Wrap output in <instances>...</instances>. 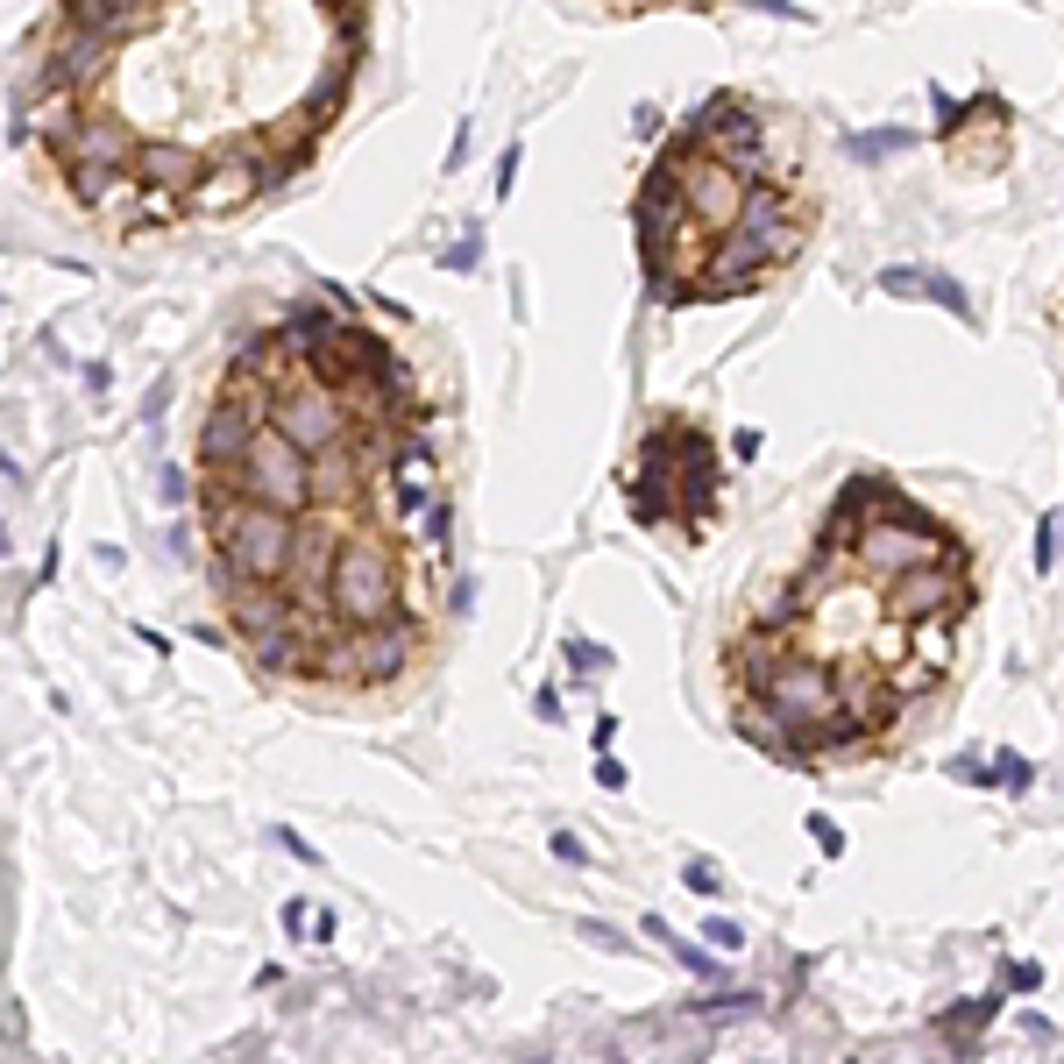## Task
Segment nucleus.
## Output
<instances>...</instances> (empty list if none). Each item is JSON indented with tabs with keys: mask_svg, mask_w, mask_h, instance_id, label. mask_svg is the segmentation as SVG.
<instances>
[{
	"mask_svg": "<svg viewBox=\"0 0 1064 1064\" xmlns=\"http://www.w3.org/2000/svg\"><path fill=\"white\" fill-rule=\"evenodd\" d=\"M809 837H816V845H823V851H845V837H837V831H831V823H823V816H816V823H809Z\"/></svg>",
	"mask_w": 1064,
	"mask_h": 1064,
	"instance_id": "ddd939ff",
	"label": "nucleus"
},
{
	"mask_svg": "<svg viewBox=\"0 0 1064 1064\" xmlns=\"http://www.w3.org/2000/svg\"><path fill=\"white\" fill-rule=\"evenodd\" d=\"M553 859H568V866H582V859H590V851H582V837H568V831H561V837H553Z\"/></svg>",
	"mask_w": 1064,
	"mask_h": 1064,
	"instance_id": "f8f14e48",
	"label": "nucleus"
},
{
	"mask_svg": "<svg viewBox=\"0 0 1064 1064\" xmlns=\"http://www.w3.org/2000/svg\"><path fill=\"white\" fill-rule=\"evenodd\" d=\"M625 490H632V512L647 518V526H682L688 539H696L702 518L717 512V447H710V433L682 426V419L653 426L647 447H639V461L625 469Z\"/></svg>",
	"mask_w": 1064,
	"mask_h": 1064,
	"instance_id": "f03ea898",
	"label": "nucleus"
},
{
	"mask_svg": "<svg viewBox=\"0 0 1064 1064\" xmlns=\"http://www.w3.org/2000/svg\"><path fill=\"white\" fill-rule=\"evenodd\" d=\"M653 937H661V943H667V951H674V958H682V965H688V972H696V980H710V986H724V972H717V965H710V958H702V951H696V943H682V937H674V930H667V923H653Z\"/></svg>",
	"mask_w": 1064,
	"mask_h": 1064,
	"instance_id": "423d86ee",
	"label": "nucleus"
},
{
	"mask_svg": "<svg viewBox=\"0 0 1064 1064\" xmlns=\"http://www.w3.org/2000/svg\"><path fill=\"white\" fill-rule=\"evenodd\" d=\"M1000 788H1008V796H1022V788H1029V767H1022V753H1000Z\"/></svg>",
	"mask_w": 1064,
	"mask_h": 1064,
	"instance_id": "1a4fd4ad",
	"label": "nucleus"
},
{
	"mask_svg": "<svg viewBox=\"0 0 1064 1064\" xmlns=\"http://www.w3.org/2000/svg\"><path fill=\"white\" fill-rule=\"evenodd\" d=\"M512 178H518V142L504 149V163H497V192H512Z\"/></svg>",
	"mask_w": 1064,
	"mask_h": 1064,
	"instance_id": "4468645a",
	"label": "nucleus"
},
{
	"mask_svg": "<svg viewBox=\"0 0 1064 1064\" xmlns=\"http://www.w3.org/2000/svg\"><path fill=\"white\" fill-rule=\"evenodd\" d=\"M206 539H214V561L228 575V590H277L298 553V518L206 483Z\"/></svg>",
	"mask_w": 1064,
	"mask_h": 1064,
	"instance_id": "7ed1b4c3",
	"label": "nucleus"
},
{
	"mask_svg": "<svg viewBox=\"0 0 1064 1064\" xmlns=\"http://www.w3.org/2000/svg\"><path fill=\"white\" fill-rule=\"evenodd\" d=\"M1057 561H1064V512H1051V518H1043V526H1037V568H1043V575H1051Z\"/></svg>",
	"mask_w": 1064,
	"mask_h": 1064,
	"instance_id": "0eeeda50",
	"label": "nucleus"
},
{
	"mask_svg": "<svg viewBox=\"0 0 1064 1064\" xmlns=\"http://www.w3.org/2000/svg\"><path fill=\"white\" fill-rule=\"evenodd\" d=\"M986 1015H994V1000H965V1008H951V1015H943V1029H951V1037H965V1029H980Z\"/></svg>",
	"mask_w": 1064,
	"mask_h": 1064,
	"instance_id": "6e6552de",
	"label": "nucleus"
},
{
	"mask_svg": "<svg viewBox=\"0 0 1064 1064\" xmlns=\"http://www.w3.org/2000/svg\"><path fill=\"white\" fill-rule=\"evenodd\" d=\"M880 610L894 625H958L972 610V575L965 561H937V568H908V575L880 582Z\"/></svg>",
	"mask_w": 1064,
	"mask_h": 1064,
	"instance_id": "20e7f679",
	"label": "nucleus"
},
{
	"mask_svg": "<svg viewBox=\"0 0 1064 1064\" xmlns=\"http://www.w3.org/2000/svg\"><path fill=\"white\" fill-rule=\"evenodd\" d=\"M717 880H724V873H717L710 859H688V888H696V894H717Z\"/></svg>",
	"mask_w": 1064,
	"mask_h": 1064,
	"instance_id": "9d476101",
	"label": "nucleus"
},
{
	"mask_svg": "<svg viewBox=\"0 0 1064 1064\" xmlns=\"http://www.w3.org/2000/svg\"><path fill=\"white\" fill-rule=\"evenodd\" d=\"M880 291H888V298H937L943 312L972 320V298L958 291L951 277H937V270H880Z\"/></svg>",
	"mask_w": 1064,
	"mask_h": 1064,
	"instance_id": "39448f33",
	"label": "nucleus"
},
{
	"mask_svg": "<svg viewBox=\"0 0 1064 1064\" xmlns=\"http://www.w3.org/2000/svg\"><path fill=\"white\" fill-rule=\"evenodd\" d=\"M710 943H717V951H739V943H745V930H739V923H724V916H717V923H710Z\"/></svg>",
	"mask_w": 1064,
	"mask_h": 1064,
	"instance_id": "9b49d317",
	"label": "nucleus"
},
{
	"mask_svg": "<svg viewBox=\"0 0 1064 1064\" xmlns=\"http://www.w3.org/2000/svg\"><path fill=\"white\" fill-rule=\"evenodd\" d=\"M809 199L802 185H774V178H759L753 185V206H745V220L717 242L710 270L696 277V291H688V306H710V298H745L759 291V284L774 277L781 263H796V249L809 242Z\"/></svg>",
	"mask_w": 1064,
	"mask_h": 1064,
	"instance_id": "f257e3e1",
	"label": "nucleus"
}]
</instances>
